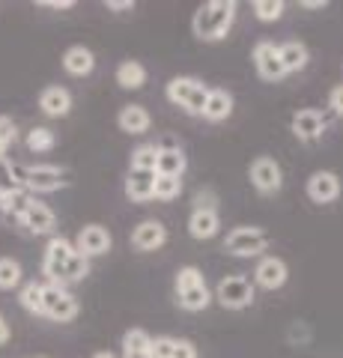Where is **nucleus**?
Wrapping results in <instances>:
<instances>
[{"label": "nucleus", "mask_w": 343, "mask_h": 358, "mask_svg": "<svg viewBox=\"0 0 343 358\" xmlns=\"http://www.w3.org/2000/svg\"><path fill=\"white\" fill-rule=\"evenodd\" d=\"M293 131H295L298 141L311 143V141H316L319 134L326 131V117L319 114V110H314V108L298 110V114L293 117Z\"/></svg>", "instance_id": "ddd939ff"}, {"label": "nucleus", "mask_w": 343, "mask_h": 358, "mask_svg": "<svg viewBox=\"0 0 343 358\" xmlns=\"http://www.w3.org/2000/svg\"><path fill=\"white\" fill-rule=\"evenodd\" d=\"M176 299H180V305H182L185 310H194V313H197V310H206V308H209V301H212L206 281H203V284L188 287V289H180V293H176Z\"/></svg>", "instance_id": "bb28decb"}, {"label": "nucleus", "mask_w": 343, "mask_h": 358, "mask_svg": "<svg viewBox=\"0 0 343 358\" xmlns=\"http://www.w3.org/2000/svg\"><path fill=\"white\" fill-rule=\"evenodd\" d=\"M39 358H42V355H39Z\"/></svg>", "instance_id": "de8ad7c7"}, {"label": "nucleus", "mask_w": 343, "mask_h": 358, "mask_svg": "<svg viewBox=\"0 0 343 358\" xmlns=\"http://www.w3.org/2000/svg\"><path fill=\"white\" fill-rule=\"evenodd\" d=\"M152 188H156V173L152 171H129V179H126L129 200H135V203L152 200Z\"/></svg>", "instance_id": "6ab92c4d"}, {"label": "nucleus", "mask_w": 343, "mask_h": 358, "mask_svg": "<svg viewBox=\"0 0 343 358\" xmlns=\"http://www.w3.org/2000/svg\"><path fill=\"white\" fill-rule=\"evenodd\" d=\"M110 242H114V239H110L108 227H102V224H87V227L78 233V239H75V251L84 254L87 260H90V257L108 254Z\"/></svg>", "instance_id": "9d476101"}, {"label": "nucleus", "mask_w": 343, "mask_h": 358, "mask_svg": "<svg viewBox=\"0 0 343 358\" xmlns=\"http://www.w3.org/2000/svg\"><path fill=\"white\" fill-rule=\"evenodd\" d=\"M254 278H257V284L263 289H281L286 284V263L281 257H265V260H260Z\"/></svg>", "instance_id": "2eb2a0df"}, {"label": "nucleus", "mask_w": 343, "mask_h": 358, "mask_svg": "<svg viewBox=\"0 0 343 358\" xmlns=\"http://www.w3.org/2000/svg\"><path fill=\"white\" fill-rule=\"evenodd\" d=\"M254 66H257V75L263 81H281L286 75L284 72V63H281V54H278V45L275 42H257L254 48Z\"/></svg>", "instance_id": "1a4fd4ad"}, {"label": "nucleus", "mask_w": 343, "mask_h": 358, "mask_svg": "<svg viewBox=\"0 0 343 358\" xmlns=\"http://www.w3.org/2000/svg\"><path fill=\"white\" fill-rule=\"evenodd\" d=\"M218 194L212 192V188H203V192H197L194 197V209H200V212H218Z\"/></svg>", "instance_id": "e433bc0d"}, {"label": "nucleus", "mask_w": 343, "mask_h": 358, "mask_svg": "<svg viewBox=\"0 0 343 358\" xmlns=\"http://www.w3.org/2000/svg\"><path fill=\"white\" fill-rule=\"evenodd\" d=\"M18 299H21V308H24V310L39 313V317H42V284H36V281L24 284V287H21Z\"/></svg>", "instance_id": "2f4dec72"}, {"label": "nucleus", "mask_w": 343, "mask_h": 358, "mask_svg": "<svg viewBox=\"0 0 343 358\" xmlns=\"http://www.w3.org/2000/svg\"><path fill=\"white\" fill-rule=\"evenodd\" d=\"M21 224H24L33 236H48V233H54V227H57V218H54V212L45 203L33 200L30 209L24 212V218H21Z\"/></svg>", "instance_id": "4468645a"}, {"label": "nucleus", "mask_w": 343, "mask_h": 358, "mask_svg": "<svg viewBox=\"0 0 343 358\" xmlns=\"http://www.w3.org/2000/svg\"><path fill=\"white\" fill-rule=\"evenodd\" d=\"M63 69L69 72V75H75V78L90 75V72L96 69L93 51H90V48H84V45H72V48L63 54Z\"/></svg>", "instance_id": "f3484780"}, {"label": "nucleus", "mask_w": 343, "mask_h": 358, "mask_svg": "<svg viewBox=\"0 0 343 358\" xmlns=\"http://www.w3.org/2000/svg\"><path fill=\"white\" fill-rule=\"evenodd\" d=\"M170 352H173V338H156L149 343L152 358H170Z\"/></svg>", "instance_id": "4c0bfd02"}, {"label": "nucleus", "mask_w": 343, "mask_h": 358, "mask_svg": "<svg viewBox=\"0 0 343 358\" xmlns=\"http://www.w3.org/2000/svg\"><path fill=\"white\" fill-rule=\"evenodd\" d=\"M54 143H57V138H54V131L45 126H36L27 131V150H33V152H48V150H54Z\"/></svg>", "instance_id": "c85d7f7f"}, {"label": "nucleus", "mask_w": 343, "mask_h": 358, "mask_svg": "<svg viewBox=\"0 0 343 358\" xmlns=\"http://www.w3.org/2000/svg\"><path fill=\"white\" fill-rule=\"evenodd\" d=\"M194 284H203V272L197 266H185V268L176 272V293H180V289L194 287Z\"/></svg>", "instance_id": "72a5a7b5"}, {"label": "nucleus", "mask_w": 343, "mask_h": 358, "mask_svg": "<svg viewBox=\"0 0 343 358\" xmlns=\"http://www.w3.org/2000/svg\"><path fill=\"white\" fill-rule=\"evenodd\" d=\"M18 138V129H15V122L9 120V117H0V159L6 155V150L15 143Z\"/></svg>", "instance_id": "f704fd0d"}, {"label": "nucleus", "mask_w": 343, "mask_h": 358, "mask_svg": "<svg viewBox=\"0 0 343 358\" xmlns=\"http://www.w3.org/2000/svg\"><path fill=\"white\" fill-rule=\"evenodd\" d=\"M156 155H159V150L152 147V143L138 147L135 152H131V171H152L156 173Z\"/></svg>", "instance_id": "7c9ffc66"}, {"label": "nucleus", "mask_w": 343, "mask_h": 358, "mask_svg": "<svg viewBox=\"0 0 343 358\" xmlns=\"http://www.w3.org/2000/svg\"><path fill=\"white\" fill-rule=\"evenodd\" d=\"M206 96H209V87L203 81H197V78H173L168 84V99L173 105L185 108L188 114H203Z\"/></svg>", "instance_id": "20e7f679"}, {"label": "nucleus", "mask_w": 343, "mask_h": 358, "mask_svg": "<svg viewBox=\"0 0 343 358\" xmlns=\"http://www.w3.org/2000/svg\"><path fill=\"white\" fill-rule=\"evenodd\" d=\"M117 122H119V129L129 134H143L149 129V114H147V108H140V105H126L119 110Z\"/></svg>", "instance_id": "4be33fe9"}, {"label": "nucleus", "mask_w": 343, "mask_h": 358, "mask_svg": "<svg viewBox=\"0 0 343 358\" xmlns=\"http://www.w3.org/2000/svg\"><path fill=\"white\" fill-rule=\"evenodd\" d=\"M42 275L48 278V284L66 287L75 281H84L90 275V260L84 254L75 251V245L63 236H51L45 248V260H42Z\"/></svg>", "instance_id": "f257e3e1"}, {"label": "nucleus", "mask_w": 343, "mask_h": 358, "mask_svg": "<svg viewBox=\"0 0 343 358\" xmlns=\"http://www.w3.org/2000/svg\"><path fill=\"white\" fill-rule=\"evenodd\" d=\"M108 9H117V13H126V9H135L131 0H108Z\"/></svg>", "instance_id": "37998d69"}, {"label": "nucleus", "mask_w": 343, "mask_h": 358, "mask_svg": "<svg viewBox=\"0 0 343 358\" xmlns=\"http://www.w3.org/2000/svg\"><path fill=\"white\" fill-rule=\"evenodd\" d=\"M78 299H75L66 287L42 284V317H48L54 322H72L78 317Z\"/></svg>", "instance_id": "7ed1b4c3"}, {"label": "nucleus", "mask_w": 343, "mask_h": 358, "mask_svg": "<svg viewBox=\"0 0 343 358\" xmlns=\"http://www.w3.org/2000/svg\"><path fill=\"white\" fill-rule=\"evenodd\" d=\"M0 200H3V194H0Z\"/></svg>", "instance_id": "49530a36"}, {"label": "nucleus", "mask_w": 343, "mask_h": 358, "mask_svg": "<svg viewBox=\"0 0 343 358\" xmlns=\"http://www.w3.org/2000/svg\"><path fill=\"white\" fill-rule=\"evenodd\" d=\"M236 21V0H209L194 13V36L203 42H218L227 36V30Z\"/></svg>", "instance_id": "f03ea898"}, {"label": "nucleus", "mask_w": 343, "mask_h": 358, "mask_svg": "<svg viewBox=\"0 0 343 358\" xmlns=\"http://www.w3.org/2000/svg\"><path fill=\"white\" fill-rule=\"evenodd\" d=\"M328 102H331V108H335V114L343 117V84L331 90V99H328Z\"/></svg>", "instance_id": "ea45409f"}, {"label": "nucleus", "mask_w": 343, "mask_h": 358, "mask_svg": "<svg viewBox=\"0 0 343 358\" xmlns=\"http://www.w3.org/2000/svg\"><path fill=\"white\" fill-rule=\"evenodd\" d=\"M265 245H269V236L260 227H236V230H230L224 251L233 257H257L265 251Z\"/></svg>", "instance_id": "423d86ee"}, {"label": "nucleus", "mask_w": 343, "mask_h": 358, "mask_svg": "<svg viewBox=\"0 0 343 358\" xmlns=\"http://www.w3.org/2000/svg\"><path fill=\"white\" fill-rule=\"evenodd\" d=\"M69 179L66 171H60L57 164H36V167H24V179H21V188L24 192H36V194H48L63 188Z\"/></svg>", "instance_id": "39448f33"}, {"label": "nucleus", "mask_w": 343, "mask_h": 358, "mask_svg": "<svg viewBox=\"0 0 343 358\" xmlns=\"http://www.w3.org/2000/svg\"><path fill=\"white\" fill-rule=\"evenodd\" d=\"M251 182L254 188H257L260 194H275L281 188L284 182V176H281V164L269 159V155H260V159H254L251 162Z\"/></svg>", "instance_id": "6e6552de"}, {"label": "nucleus", "mask_w": 343, "mask_h": 358, "mask_svg": "<svg viewBox=\"0 0 343 358\" xmlns=\"http://www.w3.org/2000/svg\"><path fill=\"white\" fill-rule=\"evenodd\" d=\"M117 84L123 90H140L147 84V69H143V63L138 60H126L117 66Z\"/></svg>", "instance_id": "5701e85b"}, {"label": "nucleus", "mask_w": 343, "mask_h": 358, "mask_svg": "<svg viewBox=\"0 0 343 358\" xmlns=\"http://www.w3.org/2000/svg\"><path fill=\"white\" fill-rule=\"evenodd\" d=\"M39 108L48 117H66L72 110V96L66 87H45L39 93Z\"/></svg>", "instance_id": "dca6fc26"}, {"label": "nucleus", "mask_w": 343, "mask_h": 358, "mask_svg": "<svg viewBox=\"0 0 343 358\" xmlns=\"http://www.w3.org/2000/svg\"><path fill=\"white\" fill-rule=\"evenodd\" d=\"M307 194H311L314 203H331L340 194V179L331 171H316L307 179Z\"/></svg>", "instance_id": "f8f14e48"}, {"label": "nucleus", "mask_w": 343, "mask_h": 358, "mask_svg": "<svg viewBox=\"0 0 343 358\" xmlns=\"http://www.w3.org/2000/svg\"><path fill=\"white\" fill-rule=\"evenodd\" d=\"M159 155H156V173L159 176H180L185 173V167H188V159L182 155L180 147H156Z\"/></svg>", "instance_id": "a211bd4d"}, {"label": "nucleus", "mask_w": 343, "mask_h": 358, "mask_svg": "<svg viewBox=\"0 0 343 358\" xmlns=\"http://www.w3.org/2000/svg\"><path fill=\"white\" fill-rule=\"evenodd\" d=\"M215 299L227 310H242V308H248L254 301V284L248 281V278H242V275H230V278H224V281L218 284Z\"/></svg>", "instance_id": "0eeeda50"}, {"label": "nucleus", "mask_w": 343, "mask_h": 358, "mask_svg": "<svg viewBox=\"0 0 343 358\" xmlns=\"http://www.w3.org/2000/svg\"><path fill=\"white\" fill-rule=\"evenodd\" d=\"M152 338L143 329H131L123 334V358H152L149 355Z\"/></svg>", "instance_id": "b1692460"}, {"label": "nucleus", "mask_w": 343, "mask_h": 358, "mask_svg": "<svg viewBox=\"0 0 343 358\" xmlns=\"http://www.w3.org/2000/svg\"><path fill=\"white\" fill-rule=\"evenodd\" d=\"M170 358H197V346L191 341H182V338H173V352Z\"/></svg>", "instance_id": "58836bf2"}, {"label": "nucleus", "mask_w": 343, "mask_h": 358, "mask_svg": "<svg viewBox=\"0 0 343 358\" xmlns=\"http://www.w3.org/2000/svg\"><path fill=\"white\" fill-rule=\"evenodd\" d=\"M39 6H48V9H72L75 0H39Z\"/></svg>", "instance_id": "a19ab883"}, {"label": "nucleus", "mask_w": 343, "mask_h": 358, "mask_svg": "<svg viewBox=\"0 0 343 358\" xmlns=\"http://www.w3.org/2000/svg\"><path fill=\"white\" fill-rule=\"evenodd\" d=\"M9 338H13V331H9V322L3 320V313H0V346H6Z\"/></svg>", "instance_id": "79ce46f5"}, {"label": "nucleus", "mask_w": 343, "mask_h": 358, "mask_svg": "<svg viewBox=\"0 0 343 358\" xmlns=\"http://www.w3.org/2000/svg\"><path fill=\"white\" fill-rule=\"evenodd\" d=\"M305 6H307V9H323L326 0H305Z\"/></svg>", "instance_id": "c03bdc74"}, {"label": "nucleus", "mask_w": 343, "mask_h": 358, "mask_svg": "<svg viewBox=\"0 0 343 358\" xmlns=\"http://www.w3.org/2000/svg\"><path fill=\"white\" fill-rule=\"evenodd\" d=\"M21 284V266L13 257H0V289H13Z\"/></svg>", "instance_id": "c756f323"}, {"label": "nucleus", "mask_w": 343, "mask_h": 358, "mask_svg": "<svg viewBox=\"0 0 343 358\" xmlns=\"http://www.w3.org/2000/svg\"><path fill=\"white\" fill-rule=\"evenodd\" d=\"M164 242H168V227L161 221H140L131 233V245L138 251H156Z\"/></svg>", "instance_id": "9b49d317"}, {"label": "nucleus", "mask_w": 343, "mask_h": 358, "mask_svg": "<svg viewBox=\"0 0 343 358\" xmlns=\"http://www.w3.org/2000/svg\"><path fill=\"white\" fill-rule=\"evenodd\" d=\"M30 203H33V194L24 192V188H18V192L6 194L3 200H0V209H3L6 221H21L24 218V212L30 209Z\"/></svg>", "instance_id": "393cba45"}, {"label": "nucleus", "mask_w": 343, "mask_h": 358, "mask_svg": "<svg viewBox=\"0 0 343 358\" xmlns=\"http://www.w3.org/2000/svg\"><path fill=\"white\" fill-rule=\"evenodd\" d=\"M218 227H221L218 212H200V209H194L191 218H188V233H191L194 239H212L215 233H218Z\"/></svg>", "instance_id": "412c9836"}, {"label": "nucleus", "mask_w": 343, "mask_h": 358, "mask_svg": "<svg viewBox=\"0 0 343 358\" xmlns=\"http://www.w3.org/2000/svg\"><path fill=\"white\" fill-rule=\"evenodd\" d=\"M18 182H15V176H13V162H6V159H0V194H13L18 192Z\"/></svg>", "instance_id": "c9c22d12"}, {"label": "nucleus", "mask_w": 343, "mask_h": 358, "mask_svg": "<svg viewBox=\"0 0 343 358\" xmlns=\"http://www.w3.org/2000/svg\"><path fill=\"white\" fill-rule=\"evenodd\" d=\"M182 192V179L180 176H159L156 173V188H152V197L156 200H176Z\"/></svg>", "instance_id": "cd10ccee"}, {"label": "nucleus", "mask_w": 343, "mask_h": 358, "mask_svg": "<svg viewBox=\"0 0 343 358\" xmlns=\"http://www.w3.org/2000/svg\"><path fill=\"white\" fill-rule=\"evenodd\" d=\"M93 358H117V355H114V352H96Z\"/></svg>", "instance_id": "a18cd8bd"}, {"label": "nucleus", "mask_w": 343, "mask_h": 358, "mask_svg": "<svg viewBox=\"0 0 343 358\" xmlns=\"http://www.w3.org/2000/svg\"><path fill=\"white\" fill-rule=\"evenodd\" d=\"M278 54H281V63H284L286 75L307 66V48L302 42H284V45H278Z\"/></svg>", "instance_id": "a878e982"}, {"label": "nucleus", "mask_w": 343, "mask_h": 358, "mask_svg": "<svg viewBox=\"0 0 343 358\" xmlns=\"http://www.w3.org/2000/svg\"><path fill=\"white\" fill-rule=\"evenodd\" d=\"M233 114V96L227 93V90H209L206 96V105H203V114L209 122H221Z\"/></svg>", "instance_id": "aec40b11"}, {"label": "nucleus", "mask_w": 343, "mask_h": 358, "mask_svg": "<svg viewBox=\"0 0 343 358\" xmlns=\"http://www.w3.org/2000/svg\"><path fill=\"white\" fill-rule=\"evenodd\" d=\"M254 13H257L260 21H278L284 15V3L281 0H257V3H254Z\"/></svg>", "instance_id": "473e14b6"}]
</instances>
